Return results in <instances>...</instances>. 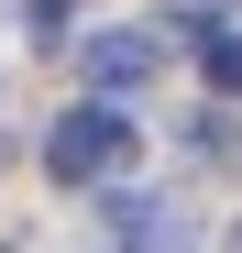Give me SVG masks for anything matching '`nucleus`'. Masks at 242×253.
<instances>
[{"label":"nucleus","mask_w":242,"mask_h":253,"mask_svg":"<svg viewBox=\"0 0 242 253\" xmlns=\"http://www.w3.org/2000/svg\"><path fill=\"white\" fill-rule=\"evenodd\" d=\"M231 143H242V132H231V121H220V110H198V121H187V154H209V165H220Z\"/></svg>","instance_id":"nucleus-4"},{"label":"nucleus","mask_w":242,"mask_h":253,"mask_svg":"<svg viewBox=\"0 0 242 253\" xmlns=\"http://www.w3.org/2000/svg\"><path fill=\"white\" fill-rule=\"evenodd\" d=\"M22 22H33V33H44V44H55V33L77 22V0H22Z\"/></svg>","instance_id":"nucleus-5"},{"label":"nucleus","mask_w":242,"mask_h":253,"mask_svg":"<svg viewBox=\"0 0 242 253\" xmlns=\"http://www.w3.org/2000/svg\"><path fill=\"white\" fill-rule=\"evenodd\" d=\"M154 66H165V33H143V22H121V33H88V99H132Z\"/></svg>","instance_id":"nucleus-2"},{"label":"nucleus","mask_w":242,"mask_h":253,"mask_svg":"<svg viewBox=\"0 0 242 253\" xmlns=\"http://www.w3.org/2000/svg\"><path fill=\"white\" fill-rule=\"evenodd\" d=\"M198 66H209V88L242 99V33H209V22H198Z\"/></svg>","instance_id":"nucleus-3"},{"label":"nucleus","mask_w":242,"mask_h":253,"mask_svg":"<svg viewBox=\"0 0 242 253\" xmlns=\"http://www.w3.org/2000/svg\"><path fill=\"white\" fill-rule=\"evenodd\" d=\"M121 154H132V121H121V99H77V110H55V132H44V176L99 187V176H121Z\"/></svg>","instance_id":"nucleus-1"}]
</instances>
